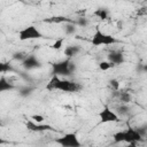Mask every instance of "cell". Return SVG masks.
<instances>
[{
  "label": "cell",
  "mask_w": 147,
  "mask_h": 147,
  "mask_svg": "<svg viewBox=\"0 0 147 147\" xmlns=\"http://www.w3.org/2000/svg\"><path fill=\"white\" fill-rule=\"evenodd\" d=\"M114 139L116 142H127L130 145H134L137 141H139L141 139V134L133 129H127L125 131H119L114 136Z\"/></svg>",
  "instance_id": "3"
},
{
  "label": "cell",
  "mask_w": 147,
  "mask_h": 147,
  "mask_svg": "<svg viewBox=\"0 0 147 147\" xmlns=\"http://www.w3.org/2000/svg\"><path fill=\"white\" fill-rule=\"evenodd\" d=\"M115 65L110 62V61H108V60H105V61H101L100 63H99V68L102 70V71H107V70H109V69H113Z\"/></svg>",
  "instance_id": "13"
},
{
  "label": "cell",
  "mask_w": 147,
  "mask_h": 147,
  "mask_svg": "<svg viewBox=\"0 0 147 147\" xmlns=\"http://www.w3.org/2000/svg\"><path fill=\"white\" fill-rule=\"evenodd\" d=\"M118 40L111 36V34H108L99 29L95 30V32L93 33L92 38H91V44L95 47H100V46H111L114 44H116Z\"/></svg>",
  "instance_id": "2"
},
{
  "label": "cell",
  "mask_w": 147,
  "mask_h": 147,
  "mask_svg": "<svg viewBox=\"0 0 147 147\" xmlns=\"http://www.w3.org/2000/svg\"><path fill=\"white\" fill-rule=\"evenodd\" d=\"M46 88L48 91H61V92H65V93H76L82 90V85L76 82L63 79L60 76L53 75L52 78L49 79V82L47 83Z\"/></svg>",
  "instance_id": "1"
},
{
  "label": "cell",
  "mask_w": 147,
  "mask_h": 147,
  "mask_svg": "<svg viewBox=\"0 0 147 147\" xmlns=\"http://www.w3.org/2000/svg\"><path fill=\"white\" fill-rule=\"evenodd\" d=\"M79 51H80V48L77 47V46H68V47L64 48V52L63 53H64V55L68 59H70V57L75 56V55H77L79 53Z\"/></svg>",
  "instance_id": "12"
},
{
  "label": "cell",
  "mask_w": 147,
  "mask_h": 147,
  "mask_svg": "<svg viewBox=\"0 0 147 147\" xmlns=\"http://www.w3.org/2000/svg\"><path fill=\"white\" fill-rule=\"evenodd\" d=\"M56 142L63 147H79L80 141L76 133H65L56 140Z\"/></svg>",
  "instance_id": "7"
},
{
  "label": "cell",
  "mask_w": 147,
  "mask_h": 147,
  "mask_svg": "<svg viewBox=\"0 0 147 147\" xmlns=\"http://www.w3.org/2000/svg\"><path fill=\"white\" fill-rule=\"evenodd\" d=\"M14 88V85L6 78V77H0V93L3 92H9Z\"/></svg>",
  "instance_id": "10"
},
{
  "label": "cell",
  "mask_w": 147,
  "mask_h": 147,
  "mask_svg": "<svg viewBox=\"0 0 147 147\" xmlns=\"http://www.w3.org/2000/svg\"><path fill=\"white\" fill-rule=\"evenodd\" d=\"M109 83H110V86H113V88H114V90H116V91H117V90L119 88V84H118V82H117L116 79H111Z\"/></svg>",
  "instance_id": "19"
},
{
  "label": "cell",
  "mask_w": 147,
  "mask_h": 147,
  "mask_svg": "<svg viewBox=\"0 0 147 147\" xmlns=\"http://www.w3.org/2000/svg\"><path fill=\"white\" fill-rule=\"evenodd\" d=\"M2 144H5V141H3V140H2V138L0 137V145H2Z\"/></svg>",
  "instance_id": "20"
},
{
  "label": "cell",
  "mask_w": 147,
  "mask_h": 147,
  "mask_svg": "<svg viewBox=\"0 0 147 147\" xmlns=\"http://www.w3.org/2000/svg\"><path fill=\"white\" fill-rule=\"evenodd\" d=\"M17 37L21 41H29V40H36L42 37L40 30L34 25H28L23 29H21L17 33Z\"/></svg>",
  "instance_id": "4"
},
{
  "label": "cell",
  "mask_w": 147,
  "mask_h": 147,
  "mask_svg": "<svg viewBox=\"0 0 147 147\" xmlns=\"http://www.w3.org/2000/svg\"><path fill=\"white\" fill-rule=\"evenodd\" d=\"M98 116H99V119L101 123H116L119 121L118 115L113 109H110L108 106H105L99 111Z\"/></svg>",
  "instance_id": "6"
},
{
  "label": "cell",
  "mask_w": 147,
  "mask_h": 147,
  "mask_svg": "<svg viewBox=\"0 0 147 147\" xmlns=\"http://www.w3.org/2000/svg\"><path fill=\"white\" fill-rule=\"evenodd\" d=\"M9 69V65L8 64H6L5 62H2V61H0V74H3L5 71H7Z\"/></svg>",
  "instance_id": "18"
},
{
  "label": "cell",
  "mask_w": 147,
  "mask_h": 147,
  "mask_svg": "<svg viewBox=\"0 0 147 147\" xmlns=\"http://www.w3.org/2000/svg\"><path fill=\"white\" fill-rule=\"evenodd\" d=\"M44 119H45V117L42 115H40V114H37V115L34 114V115H31L30 116V121H32L34 123H42Z\"/></svg>",
  "instance_id": "15"
},
{
  "label": "cell",
  "mask_w": 147,
  "mask_h": 147,
  "mask_svg": "<svg viewBox=\"0 0 147 147\" xmlns=\"http://www.w3.org/2000/svg\"><path fill=\"white\" fill-rule=\"evenodd\" d=\"M26 127L31 131H36V132H40V131H46V130H49L51 126L49 125H46V124H42V123H34L32 121H29L26 123Z\"/></svg>",
  "instance_id": "9"
},
{
  "label": "cell",
  "mask_w": 147,
  "mask_h": 147,
  "mask_svg": "<svg viewBox=\"0 0 147 147\" xmlns=\"http://www.w3.org/2000/svg\"><path fill=\"white\" fill-rule=\"evenodd\" d=\"M94 15H96L99 18H101V20H106L107 17H108V11L106 10V9H96L95 10V13H94Z\"/></svg>",
  "instance_id": "14"
},
{
  "label": "cell",
  "mask_w": 147,
  "mask_h": 147,
  "mask_svg": "<svg viewBox=\"0 0 147 147\" xmlns=\"http://www.w3.org/2000/svg\"><path fill=\"white\" fill-rule=\"evenodd\" d=\"M23 65L28 69H32V68H36V67L39 65V61L34 56H28L23 61Z\"/></svg>",
  "instance_id": "11"
},
{
  "label": "cell",
  "mask_w": 147,
  "mask_h": 147,
  "mask_svg": "<svg viewBox=\"0 0 147 147\" xmlns=\"http://www.w3.org/2000/svg\"><path fill=\"white\" fill-rule=\"evenodd\" d=\"M62 44H63V38H61V39L56 40V41L52 45V48H54V49H60V48H61V46H62Z\"/></svg>",
  "instance_id": "17"
},
{
  "label": "cell",
  "mask_w": 147,
  "mask_h": 147,
  "mask_svg": "<svg viewBox=\"0 0 147 147\" xmlns=\"http://www.w3.org/2000/svg\"><path fill=\"white\" fill-rule=\"evenodd\" d=\"M107 60L110 61L114 65H118V64H122L124 62V55L119 51H111L108 54V59Z\"/></svg>",
  "instance_id": "8"
},
{
  "label": "cell",
  "mask_w": 147,
  "mask_h": 147,
  "mask_svg": "<svg viewBox=\"0 0 147 147\" xmlns=\"http://www.w3.org/2000/svg\"><path fill=\"white\" fill-rule=\"evenodd\" d=\"M72 69H74L72 62L70 61V59H67L64 61H61V62H57V63L53 64V75H56V76H60V77L61 76H67V75H70Z\"/></svg>",
  "instance_id": "5"
},
{
  "label": "cell",
  "mask_w": 147,
  "mask_h": 147,
  "mask_svg": "<svg viewBox=\"0 0 147 147\" xmlns=\"http://www.w3.org/2000/svg\"><path fill=\"white\" fill-rule=\"evenodd\" d=\"M118 96H119L122 102H130L131 101V95L127 92H121Z\"/></svg>",
  "instance_id": "16"
}]
</instances>
